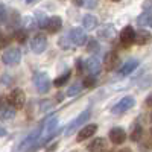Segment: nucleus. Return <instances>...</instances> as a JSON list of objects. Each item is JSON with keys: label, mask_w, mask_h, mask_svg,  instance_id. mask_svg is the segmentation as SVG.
<instances>
[{"label": "nucleus", "mask_w": 152, "mask_h": 152, "mask_svg": "<svg viewBox=\"0 0 152 152\" xmlns=\"http://www.w3.org/2000/svg\"><path fill=\"white\" fill-rule=\"evenodd\" d=\"M34 84H35L37 91L41 94L49 93V90L52 88V81H50L49 75L46 72H37L34 75Z\"/></svg>", "instance_id": "1"}, {"label": "nucleus", "mask_w": 152, "mask_h": 152, "mask_svg": "<svg viewBox=\"0 0 152 152\" xmlns=\"http://www.w3.org/2000/svg\"><path fill=\"white\" fill-rule=\"evenodd\" d=\"M8 104L14 110H21L26 104V93L21 88H14L8 96Z\"/></svg>", "instance_id": "2"}, {"label": "nucleus", "mask_w": 152, "mask_h": 152, "mask_svg": "<svg viewBox=\"0 0 152 152\" xmlns=\"http://www.w3.org/2000/svg\"><path fill=\"white\" fill-rule=\"evenodd\" d=\"M90 116H91V113H90V110H85V111H82L81 114H79V116L78 117H75L69 125H67V128H66V135H70V134H73L76 129H78L79 128V126L81 125H84L85 122H88V120H90Z\"/></svg>", "instance_id": "3"}, {"label": "nucleus", "mask_w": 152, "mask_h": 152, "mask_svg": "<svg viewBox=\"0 0 152 152\" xmlns=\"http://www.w3.org/2000/svg\"><path fill=\"white\" fill-rule=\"evenodd\" d=\"M21 59V50L17 47H9L6 49L3 55H2V61L6 66H17Z\"/></svg>", "instance_id": "4"}, {"label": "nucleus", "mask_w": 152, "mask_h": 152, "mask_svg": "<svg viewBox=\"0 0 152 152\" xmlns=\"http://www.w3.org/2000/svg\"><path fill=\"white\" fill-rule=\"evenodd\" d=\"M134 105H135V99L132 96H125L113 107L111 111H113V114H122V113H126L128 110H131Z\"/></svg>", "instance_id": "5"}, {"label": "nucleus", "mask_w": 152, "mask_h": 152, "mask_svg": "<svg viewBox=\"0 0 152 152\" xmlns=\"http://www.w3.org/2000/svg\"><path fill=\"white\" fill-rule=\"evenodd\" d=\"M67 37H69V40H70V43H72L73 46H78V47H79V46H84V44L87 43V34H85V31L81 29V28L72 29Z\"/></svg>", "instance_id": "6"}, {"label": "nucleus", "mask_w": 152, "mask_h": 152, "mask_svg": "<svg viewBox=\"0 0 152 152\" xmlns=\"http://www.w3.org/2000/svg\"><path fill=\"white\" fill-rule=\"evenodd\" d=\"M46 47H47V37L38 34V35H35L32 38V41H31V50H32L34 53H37V55L43 53L44 50H46Z\"/></svg>", "instance_id": "7"}, {"label": "nucleus", "mask_w": 152, "mask_h": 152, "mask_svg": "<svg viewBox=\"0 0 152 152\" xmlns=\"http://www.w3.org/2000/svg\"><path fill=\"white\" fill-rule=\"evenodd\" d=\"M119 40L122 43L123 47H129L134 41H135V31L132 26H126L120 31V35H119Z\"/></svg>", "instance_id": "8"}, {"label": "nucleus", "mask_w": 152, "mask_h": 152, "mask_svg": "<svg viewBox=\"0 0 152 152\" xmlns=\"http://www.w3.org/2000/svg\"><path fill=\"white\" fill-rule=\"evenodd\" d=\"M96 131H97V125H96V123H88V125H85L84 128L78 132V135H76V142H78V143L85 142L87 138L93 137V134H96Z\"/></svg>", "instance_id": "9"}, {"label": "nucleus", "mask_w": 152, "mask_h": 152, "mask_svg": "<svg viewBox=\"0 0 152 152\" xmlns=\"http://www.w3.org/2000/svg\"><path fill=\"white\" fill-rule=\"evenodd\" d=\"M110 140L113 145H123L125 140H126V132L123 128L120 126H116V128H113L110 131Z\"/></svg>", "instance_id": "10"}, {"label": "nucleus", "mask_w": 152, "mask_h": 152, "mask_svg": "<svg viewBox=\"0 0 152 152\" xmlns=\"http://www.w3.org/2000/svg\"><path fill=\"white\" fill-rule=\"evenodd\" d=\"M119 55L114 52V50H111V52H108L105 55V61H104V66H105V70L107 72H113V70H116L117 66H119Z\"/></svg>", "instance_id": "11"}, {"label": "nucleus", "mask_w": 152, "mask_h": 152, "mask_svg": "<svg viewBox=\"0 0 152 152\" xmlns=\"http://www.w3.org/2000/svg\"><path fill=\"white\" fill-rule=\"evenodd\" d=\"M138 66H140V61L138 59H129V61H126L123 67L119 70V78H125V76H128L131 75Z\"/></svg>", "instance_id": "12"}, {"label": "nucleus", "mask_w": 152, "mask_h": 152, "mask_svg": "<svg viewBox=\"0 0 152 152\" xmlns=\"http://www.w3.org/2000/svg\"><path fill=\"white\" fill-rule=\"evenodd\" d=\"M61 28H62V18L59 15H53V17L49 18V21H47L44 29L49 34H56L58 31H61Z\"/></svg>", "instance_id": "13"}, {"label": "nucleus", "mask_w": 152, "mask_h": 152, "mask_svg": "<svg viewBox=\"0 0 152 152\" xmlns=\"http://www.w3.org/2000/svg\"><path fill=\"white\" fill-rule=\"evenodd\" d=\"M107 149H108V145L104 137H97L88 145V151L90 152H107Z\"/></svg>", "instance_id": "14"}, {"label": "nucleus", "mask_w": 152, "mask_h": 152, "mask_svg": "<svg viewBox=\"0 0 152 152\" xmlns=\"http://www.w3.org/2000/svg\"><path fill=\"white\" fill-rule=\"evenodd\" d=\"M85 69L91 73L90 76H96V75H99L102 66H100V61L97 58H90V59L85 61Z\"/></svg>", "instance_id": "15"}, {"label": "nucleus", "mask_w": 152, "mask_h": 152, "mask_svg": "<svg viewBox=\"0 0 152 152\" xmlns=\"http://www.w3.org/2000/svg\"><path fill=\"white\" fill-rule=\"evenodd\" d=\"M99 37L102 38V40H105V41H111L113 38L117 37V32H116V29H114L113 24H107L104 29L99 31Z\"/></svg>", "instance_id": "16"}, {"label": "nucleus", "mask_w": 152, "mask_h": 152, "mask_svg": "<svg viewBox=\"0 0 152 152\" xmlns=\"http://www.w3.org/2000/svg\"><path fill=\"white\" fill-rule=\"evenodd\" d=\"M14 117H15V110L12 108L8 102L3 107H0V119L2 120H11Z\"/></svg>", "instance_id": "17"}, {"label": "nucleus", "mask_w": 152, "mask_h": 152, "mask_svg": "<svg viewBox=\"0 0 152 152\" xmlns=\"http://www.w3.org/2000/svg\"><path fill=\"white\" fill-rule=\"evenodd\" d=\"M82 24H84V28H85L87 31H93V29L97 28L99 20H97V17L93 15V14H87V15L82 18Z\"/></svg>", "instance_id": "18"}, {"label": "nucleus", "mask_w": 152, "mask_h": 152, "mask_svg": "<svg viewBox=\"0 0 152 152\" xmlns=\"http://www.w3.org/2000/svg\"><path fill=\"white\" fill-rule=\"evenodd\" d=\"M137 24L140 28H148V26H151V24H152V14H151L149 9H146L145 12H142V14L138 15Z\"/></svg>", "instance_id": "19"}, {"label": "nucleus", "mask_w": 152, "mask_h": 152, "mask_svg": "<svg viewBox=\"0 0 152 152\" xmlns=\"http://www.w3.org/2000/svg\"><path fill=\"white\" fill-rule=\"evenodd\" d=\"M70 76H72V72L70 70H66L62 75H59L58 78L53 81V85L55 87H62V85H66L67 82H69V79H70Z\"/></svg>", "instance_id": "20"}, {"label": "nucleus", "mask_w": 152, "mask_h": 152, "mask_svg": "<svg viewBox=\"0 0 152 152\" xmlns=\"http://www.w3.org/2000/svg\"><path fill=\"white\" fill-rule=\"evenodd\" d=\"M129 138H131L132 142H140L142 138H143V126L142 125H135L132 132L129 134Z\"/></svg>", "instance_id": "21"}, {"label": "nucleus", "mask_w": 152, "mask_h": 152, "mask_svg": "<svg viewBox=\"0 0 152 152\" xmlns=\"http://www.w3.org/2000/svg\"><path fill=\"white\" fill-rule=\"evenodd\" d=\"M149 37H151V34L148 31H140L138 34L135 32V41L134 43H137L138 46H143L149 41Z\"/></svg>", "instance_id": "22"}, {"label": "nucleus", "mask_w": 152, "mask_h": 152, "mask_svg": "<svg viewBox=\"0 0 152 152\" xmlns=\"http://www.w3.org/2000/svg\"><path fill=\"white\" fill-rule=\"evenodd\" d=\"M35 21H37V26L38 28H46V24H47V21H49V17L44 14V12H41V11H38V12H35Z\"/></svg>", "instance_id": "23"}, {"label": "nucleus", "mask_w": 152, "mask_h": 152, "mask_svg": "<svg viewBox=\"0 0 152 152\" xmlns=\"http://www.w3.org/2000/svg\"><path fill=\"white\" fill-rule=\"evenodd\" d=\"M23 24H24V29L23 31H31V29H35V28H38L37 26V21H35V18H32V17H26L23 20Z\"/></svg>", "instance_id": "24"}, {"label": "nucleus", "mask_w": 152, "mask_h": 152, "mask_svg": "<svg viewBox=\"0 0 152 152\" xmlns=\"http://www.w3.org/2000/svg\"><path fill=\"white\" fill-rule=\"evenodd\" d=\"M59 47H61L62 50H69V49L73 47V44L70 43V40H69V37H67V35H64V37H61V38H59Z\"/></svg>", "instance_id": "25"}, {"label": "nucleus", "mask_w": 152, "mask_h": 152, "mask_svg": "<svg viewBox=\"0 0 152 152\" xmlns=\"http://www.w3.org/2000/svg\"><path fill=\"white\" fill-rule=\"evenodd\" d=\"M81 88H82L81 84H73V85H70V87L67 88L66 94H67V96H76V94L81 91Z\"/></svg>", "instance_id": "26"}, {"label": "nucleus", "mask_w": 152, "mask_h": 152, "mask_svg": "<svg viewBox=\"0 0 152 152\" xmlns=\"http://www.w3.org/2000/svg\"><path fill=\"white\" fill-rule=\"evenodd\" d=\"M99 49H100V46H99L97 40H90V43L87 44V50H88L90 53H97Z\"/></svg>", "instance_id": "27"}, {"label": "nucleus", "mask_w": 152, "mask_h": 152, "mask_svg": "<svg viewBox=\"0 0 152 152\" xmlns=\"http://www.w3.org/2000/svg\"><path fill=\"white\" fill-rule=\"evenodd\" d=\"M82 87H85V88H93V87H96V78H94V76H87V78H84Z\"/></svg>", "instance_id": "28"}, {"label": "nucleus", "mask_w": 152, "mask_h": 152, "mask_svg": "<svg viewBox=\"0 0 152 152\" xmlns=\"http://www.w3.org/2000/svg\"><path fill=\"white\" fill-rule=\"evenodd\" d=\"M26 37H28V32L26 31H23V29L15 31V40L18 43H24V41H26Z\"/></svg>", "instance_id": "29"}, {"label": "nucleus", "mask_w": 152, "mask_h": 152, "mask_svg": "<svg viewBox=\"0 0 152 152\" xmlns=\"http://www.w3.org/2000/svg\"><path fill=\"white\" fill-rule=\"evenodd\" d=\"M78 6H84V8H88V9H93V8H96L97 6V2L96 0H90V2H75Z\"/></svg>", "instance_id": "30"}, {"label": "nucleus", "mask_w": 152, "mask_h": 152, "mask_svg": "<svg viewBox=\"0 0 152 152\" xmlns=\"http://www.w3.org/2000/svg\"><path fill=\"white\" fill-rule=\"evenodd\" d=\"M8 18V11H6V6L3 3H0V24L5 23Z\"/></svg>", "instance_id": "31"}, {"label": "nucleus", "mask_w": 152, "mask_h": 152, "mask_svg": "<svg viewBox=\"0 0 152 152\" xmlns=\"http://www.w3.org/2000/svg\"><path fill=\"white\" fill-rule=\"evenodd\" d=\"M76 70H78L79 75L84 72V59H82V58H78V59H76Z\"/></svg>", "instance_id": "32"}, {"label": "nucleus", "mask_w": 152, "mask_h": 152, "mask_svg": "<svg viewBox=\"0 0 152 152\" xmlns=\"http://www.w3.org/2000/svg\"><path fill=\"white\" fill-rule=\"evenodd\" d=\"M8 41H9V40H8V37L0 32V49H5V47L8 46Z\"/></svg>", "instance_id": "33"}, {"label": "nucleus", "mask_w": 152, "mask_h": 152, "mask_svg": "<svg viewBox=\"0 0 152 152\" xmlns=\"http://www.w3.org/2000/svg\"><path fill=\"white\" fill-rule=\"evenodd\" d=\"M5 135H6V129L0 125V137H5Z\"/></svg>", "instance_id": "34"}, {"label": "nucleus", "mask_w": 152, "mask_h": 152, "mask_svg": "<svg viewBox=\"0 0 152 152\" xmlns=\"http://www.w3.org/2000/svg\"><path fill=\"white\" fill-rule=\"evenodd\" d=\"M56 148H58V142L52 143V145H50V148H47V151H53V149H56Z\"/></svg>", "instance_id": "35"}, {"label": "nucleus", "mask_w": 152, "mask_h": 152, "mask_svg": "<svg viewBox=\"0 0 152 152\" xmlns=\"http://www.w3.org/2000/svg\"><path fill=\"white\" fill-rule=\"evenodd\" d=\"M146 107H148V110L151 108V96H148V97H146Z\"/></svg>", "instance_id": "36"}, {"label": "nucleus", "mask_w": 152, "mask_h": 152, "mask_svg": "<svg viewBox=\"0 0 152 152\" xmlns=\"http://www.w3.org/2000/svg\"><path fill=\"white\" fill-rule=\"evenodd\" d=\"M117 152H132L129 148H123V149H120V151H117Z\"/></svg>", "instance_id": "37"}]
</instances>
